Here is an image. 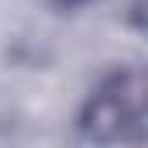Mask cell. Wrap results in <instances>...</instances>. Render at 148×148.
<instances>
[{"label":"cell","mask_w":148,"mask_h":148,"mask_svg":"<svg viewBox=\"0 0 148 148\" xmlns=\"http://www.w3.org/2000/svg\"><path fill=\"white\" fill-rule=\"evenodd\" d=\"M141 107H145V100H141V79L138 76H117L114 83H107L93 97L86 127L100 141L127 138V127L141 124Z\"/></svg>","instance_id":"cell-1"}]
</instances>
